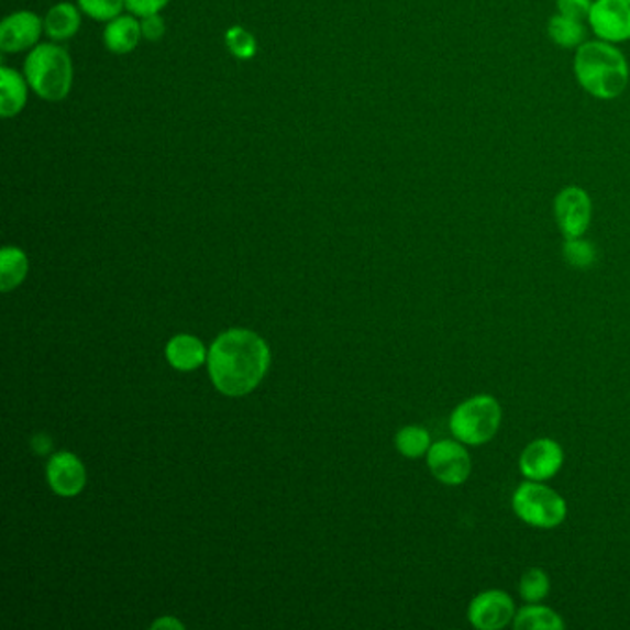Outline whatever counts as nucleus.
Wrapping results in <instances>:
<instances>
[{"label":"nucleus","instance_id":"f257e3e1","mask_svg":"<svg viewBox=\"0 0 630 630\" xmlns=\"http://www.w3.org/2000/svg\"><path fill=\"white\" fill-rule=\"evenodd\" d=\"M270 365V352L259 335L232 330L220 335L209 350V374L214 387L228 396L252 393Z\"/></svg>","mask_w":630,"mask_h":630},{"label":"nucleus","instance_id":"412c9836","mask_svg":"<svg viewBox=\"0 0 630 630\" xmlns=\"http://www.w3.org/2000/svg\"><path fill=\"white\" fill-rule=\"evenodd\" d=\"M520 596L526 603H542L550 596L551 578L542 567L527 570L520 578Z\"/></svg>","mask_w":630,"mask_h":630},{"label":"nucleus","instance_id":"6ab92c4d","mask_svg":"<svg viewBox=\"0 0 630 630\" xmlns=\"http://www.w3.org/2000/svg\"><path fill=\"white\" fill-rule=\"evenodd\" d=\"M29 270V261L26 255L19 248L7 246L0 254V287L4 292L12 290L23 281Z\"/></svg>","mask_w":630,"mask_h":630},{"label":"nucleus","instance_id":"f03ea898","mask_svg":"<svg viewBox=\"0 0 630 630\" xmlns=\"http://www.w3.org/2000/svg\"><path fill=\"white\" fill-rule=\"evenodd\" d=\"M573 73L578 86L597 100L618 99L629 87V62L608 41H584L575 53Z\"/></svg>","mask_w":630,"mask_h":630},{"label":"nucleus","instance_id":"9d476101","mask_svg":"<svg viewBox=\"0 0 630 630\" xmlns=\"http://www.w3.org/2000/svg\"><path fill=\"white\" fill-rule=\"evenodd\" d=\"M562 464H564V450L553 439L532 440L531 444L526 445L518 461L520 474L526 479L542 480V483L553 479L561 472Z\"/></svg>","mask_w":630,"mask_h":630},{"label":"nucleus","instance_id":"39448f33","mask_svg":"<svg viewBox=\"0 0 630 630\" xmlns=\"http://www.w3.org/2000/svg\"><path fill=\"white\" fill-rule=\"evenodd\" d=\"M512 510L527 526L537 529H555L567 516L566 499L542 480L521 483L512 494Z\"/></svg>","mask_w":630,"mask_h":630},{"label":"nucleus","instance_id":"5701e85b","mask_svg":"<svg viewBox=\"0 0 630 630\" xmlns=\"http://www.w3.org/2000/svg\"><path fill=\"white\" fill-rule=\"evenodd\" d=\"M81 13L100 23H110L126 8V0H78Z\"/></svg>","mask_w":630,"mask_h":630},{"label":"nucleus","instance_id":"423d86ee","mask_svg":"<svg viewBox=\"0 0 630 630\" xmlns=\"http://www.w3.org/2000/svg\"><path fill=\"white\" fill-rule=\"evenodd\" d=\"M428 466L434 479L445 486H461L472 474V458L461 440H439L428 452Z\"/></svg>","mask_w":630,"mask_h":630},{"label":"nucleus","instance_id":"4be33fe9","mask_svg":"<svg viewBox=\"0 0 630 630\" xmlns=\"http://www.w3.org/2000/svg\"><path fill=\"white\" fill-rule=\"evenodd\" d=\"M562 255H564L567 265L581 268V270L590 268L597 261L596 246L584 237L566 239Z\"/></svg>","mask_w":630,"mask_h":630},{"label":"nucleus","instance_id":"f8f14e48","mask_svg":"<svg viewBox=\"0 0 630 630\" xmlns=\"http://www.w3.org/2000/svg\"><path fill=\"white\" fill-rule=\"evenodd\" d=\"M48 483L59 496L70 498L80 494L86 485V469L73 453L62 452L48 463Z\"/></svg>","mask_w":630,"mask_h":630},{"label":"nucleus","instance_id":"ddd939ff","mask_svg":"<svg viewBox=\"0 0 630 630\" xmlns=\"http://www.w3.org/2000/svg\"><path fill=\"white\" fill-rule=\"evenodd\" d=\"M29 80L7 65L0 67V113L4 119L15 117L24 110L29 99Z\"/></svg>","mask_w":630,"mask_h":630},{"label":"nucleus","instance_id":"b1692460","mask_svg":"<svg viewBox=\"0 0 630 630\" xmlns=\"http://www.w3.org/2000/svg\"><path fill=\"white\" fill-rule=\"evenodd\" d=\"M226 45L232 56L243 59V62L254 58L255 53H257V41L243 26H232V29L228 30Z\"/></svg>","mask_w":630,"mask_h":630},{"label":"nucleus","instance_id":"4468645a","mask_svg":"<svg viewBox=\"0 0 630 630\" xmlns=\"http://www.w3.org/2000/svg\"><path fill=\"white\" fill-rule=\"evenodd\" d=\"M143 40L141 21L133 15H119L108 23L104 30V45L110 53L130 54Z\"/></svg>","mask_w":630,"mask_h":630},{"label":"nucleus","instance_id":"a211bd4d","mask_svg":"<svg viewBox=\"0 0 630 630\" xmlns=\"http://www.w3.org/2000/svg\"><path fill=\"white\" fill-rule=\"evenodd\" d=\"M548 35L561 48H578L586 37L584 21L556 13L548 23Z\"/></svg>","mask_w":630,"mask_h":630},{"label":"nucleus","instance_id":"7ed1b4c3","mask_svg":"<svg viewBox=\"0 0 630 630\" xmlns=\"http://www.w3.org/2000/svg\"><path fill=\"white\" fill-rule=\"evenodd\" d=\"M24 76L30 89L40 99L59 102L70 93L75 69L73 59L64 47L56 43H43L30 51L24 62Z\"/></svg>","mask_w":630,"mask_h":630},{"label":"nucleus","instance_id":"aec40b11","mask_svg":"<svg viewBox=\"0 0 630 630\" xmlns=\"http://www.w3.org/2000/svg\"><path fill=\"white\" fill-rule=\"evenodd\" d=\"M431 434L420 425H407L396 434V447L407 458H420L428 455L431 447Z\"/></svg>","mask_w":630,"mask_h":630},{"label":"nucleus","instance_id":"cd10ccee","mask_svg":"<svg viewBox=\"0 0 630 630\" xmlns=\"http://www.w3.org/2000/svg\"><path fill=\"white\" fill-rule=\"evenodd\" d=\"M32 445H34L35 453L45 455V453L51 452L53 440L48 439L47 434H40V436H35V439L32 440Z\"/></svg>","mask_w":630,"mask_h":630},{"label":"nucleus","instance_id":"f3484780","mask_svg":"<svg viewBox=\"0 0 630 630\" xmlns=\"http://www.w3.org/2000/svg\"><path fill=\"white\" fill-rule=\"evenodd\" d=\"M512 627L516 630H562L566 623L553 608L540 603H527L526 607L516 610Z\"/></svg>","mask_w":630,"mask_h":630},{"label":"nucleus","instance_id":"393cba45","mask_svg":"<svg viewBox=\"0 0 630 630\" xmlns=\"http://www.w3.org/2000/svg\"><path fill=\"white\" fill-rule=\"evenodd\" d=\"M592 4H594V0H556L559 13L567 15V18L578 19V21L588 19Z\"/></svg>","mask_w":630,"mask_h":630},{"label":"nucleus","instance_id":"0eeeda50","mask_svg":"<svg viewBox=\"0 0 630 630\" xmlns=\"http://www.w3.org/2000/svg\"><path fill=\"white\" fill-rule=\"evenodd\" d=\"M553 211L564 239L584 237L590 228L594 206L583 187L567 186L556 195Z\"/></svg>","mask_w":630,"mask_h":630},{"label":"nucleus","instance_id":"c85d7f7f","mask_svg":"<svg viewBox=\"0 0 630 630\" xmlns=\"http://www.w3.org/2000/svg\"><path fill=\"white\" fill-rule=\"evenodd\" d=\"M167 629V627H173V629H184V625L179 623L178 619H173V618H165V619H159V621H156V623H154V629Z\"/></svg>","mask_w":630,"mask_h":630},{"label":"nucleus","instance_id":"9b49d317","mask_svg":"<svg viewBox=\"0 0 630 630\" xmlns=\"http://www.w3.org/2000/svg\"><path fill=\"white\" fill-rule=\"evenodd\" d=\"M45 23L34 12H15L0 24L2 53L15 54L37 47Z\"/></svg>","mask_w":630,"mask_h":630},{"label":"nucleus","instance_id":"a878e982","mask_svg":"<svg viewBox=\"0 0 630 630\" xmlns=\"http://www.w3.org/2000/svg\"><path fill=\"white\" fill-rule=\"evenodd\" d=\"M167 4L168 0H126V10L135 18L143 19L162 12Z\"/></svg>","mask_w":630,"mask_h":630},{"label":"nucleus","instance_id":"2eb2a0df","mask_svg":"<svg viewBox=\"0 0 630 630\" xmlns=\"http://www.w3.org/2000/svg\"><path fill=\"white\" fill-rule=\"evenodd\" d=\"M80 8H76L70 2H59L56 7L51 8L47 18L43 19L45 23V34L53 41H67L75 37L80 30L81 18Z\"/></svg>","mask_w":630,"mask_h":630},{"label":"nucleus","instance_id":"dca6fc26","mask_svg":"<svg viewBox=\"0 0 630 630\" xmlns=\"http://www.w3.org/2000/svg\"><path fill=\"white\" fill-rule=\"evenodd\" d=\"M167 357L178 371H195L206 361V347L197 336L178 335L168 342Z\"/></svg>","mask_w":630,"mask_h":630},{"label":"nucleus","instance_id":"6e6552de","mask_svg":"<svg viewBox=\"0 0 630 630\" xmlns=\"http://www.w3.org/2000/svg\"><path fill=\"white\" fill-rule=\"evenodd\" d=\"M588 23L597 40L614 45L630 41V0H594Z\"/></svg>","mask_w":630,"mask_h":630},{"label":"nucleus","instance_id":"20e7f679","mask_svg":"<svg viewBox=\"0 0 630 630\" xmlns=\"http://www.w3.org/2000/svg\"><path fill=\"white\" fill-rule=\"evenodd\" d=\"M501 405L490 394H475L455 407L450 417L453 439L466 445L488 444L501 425Z\"/></svg>","mask_w":630,"mask_h":630},{"label":"nucleus","instance_id":"bb28decb","mask_svg":"<svg viewBox=\"0 0 630 630\" xmlns=\"http://www.w3.org/2000/svg\"><path fill=\"white\" fill-rule=\"evenodd\" d=\"M141 32H143V40H162L163 35H165V21H163L162 15L154 13V15L141 19Z\"/></svg>","mask_w":630,"mask_h":630},{"label":"nucleus","instance_id":"1a4fd4ad","mask_svg":"<svg viewBox=\"0 0 630 630\" xmlns=\"http://www.w3.org/2000/svg\"><path fill=\"white\" fill-rule=\"evenodd\" d=\"M512 597L504 590L480 592L469 601L468 621L479 630H501L515 621Z\"/></svg>","mask_w":630,"mask_h":630}]
</instances>
